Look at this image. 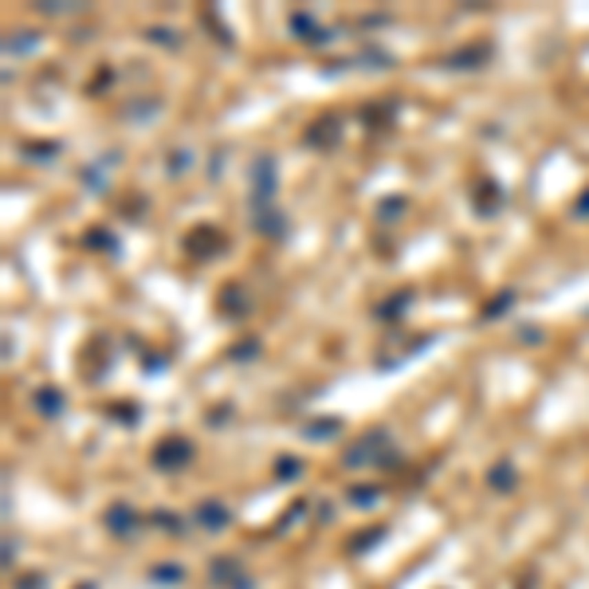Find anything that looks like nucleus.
Wrapping results in <instances>:
<instances>
[{
    "instance_id": "f257e3e1",
    "label": "nucleus",
    "mask_w": 589,
    "mask_h": 589,
    "mask_svg": "<svg viewBox=\"0 0 589 589\" xmlns=\"http://www.w3.org/2000/svg\"><path fill=\"white\" fill-rule=\"evenodd\" d=\"M346 467H370V464H389L393 460V436L385 428H370L366 436L346 448Z\"/></svg>"
},
{
    "instance_id": "f03ea898",
    "label": "nucleus",
    "mask_w": 589,
    "mask_h": 589,
    "mask_svg": "<svg viewBox=\"0 0 589 589\" xmlns=\"http://www.w3.org/2000/svg\"><path fill=\"white\" fill-rule=\"evenodd\" d=\"M275 197V157H256L252 162V208L263 212Z\"/></svg>"
},
{
    "instance_id": "7ed1b4c3",
    "label": "nucleus",
    "mask_w": 589,
    "mask_h": 589,
    "mask_svg": "<svg viewBox=\"0 0 589 589\" xmlns=\"http://www.w3.org/2000/svg\"><path fill=\"white\" fill-rule=\"evenodd\" d=\"M189 460H192V444L185 436H169L153 448V467H162V471H181Z\"/></svg>"
},
{
    "instance_id": "20e7f679",
    "label": "nucleus",
    "mask_w": 589,
    "mask_h": 589,
    "mask_svg": "<svg viewBox=\"0 0 589 589\" xmlns=\"http://www.w3.org/2000/svg\"><path fill=\"white\" fill-rule=\"evenodd\" d=\"M224 232L220 228H212V224H201L197 232H189V240H185V252L189 256H197V260H212V252H224Z\"/></svg>"
},
{
    "instance_id": "39448f33",
    "label": "nucleus",
    "mask_w": 589,
    "mask_h": 589,
    "mask_svg": "<svg viewBox=\"0 0 589 589\" xmlns=\"http://www.w3.org/2000/svg\"><path fill=\"white\" fill-rule=\"evenodd\" d=\"M491 59V43H471V47H460L456 55H448V67L452 71H480L487 67Z\"/></svg>"
},
{
    "instance_id": "423d86ee",
    "label": "nucleus",
    "mask_w": 589,
    "mask_h": 589,
    "mask_svg": "<svg viewBox=\"0 0 589 589\" xmlns=\"http://www.w3.org/2000/svg\"><path fill=\"white\" fill-rule=\"evenodd\" d=\"M291 32H295L302 43H326V40H334V32L318 27L311 12H295V16H291Z\"/></svg>"
},
{
    "instance_id": "0eeeda50",
    "label": "nucleus",
    "mask_w": 589,
    "mask_h": 589,
    "mask_svg": "<svg viewBox=\"0 0 589 589\" xmlns=\"http://www.w3.org/2000/svg\"><path fill=\"white\" fill-rule=\"evenodd\" d=\"M197 522H201L205 531H224V526L232 522V511L224 507L220 499H208V503H201V507H197Z\"/></svg>"
},
{
    "instance_id": "6e6552de",
    "label": "nucleus",
    "mask_w": 589,
    "mask_h": 589,
    "mask_svg": "<svg viewBox=\"0 0 589 589\" xmlns=\"http://www.w3.org/2000/svg\"><path fill=\"white\" fill-rule=\"evenodd\" d=\"M307 146H315V150L338 146V118H318V122L307 130Z\"/></svg>"
},
{
    "instance_id": "1a4fd4ad",
    "label": "nucleus",
    "mask_w": 589,
    "mask_h": 589,
    "mask_svg": "<svg viewBox=\"0 0 589 589\" xmlns=\"http://www.w3.org/2000/svg\"><path fill=\"white\" fill-rule=\"evenodd\" d=\"M487 487L499 491V495L515 491V487H519V471H515V464H511V460H499V464L487 471Z\"/></svg>"
},
{
    "instance_id": "9d476101",
    "label": "nucleus",
    "mask_w": 589,
    "mask_h": 589,
    "mask_svg": "<svg viewBox=\"0 0 589 589\" xmlns=\"http://www.w3.org/2000/svg\"><path fill=\"white\" fill-rule=\"evenodd\" d=\"M107 526L114 531V535L130 538V535H134V526H137V511L126 507V503H114V507L107 511Z\"/></svg>"
},
{
    "instance_id": "9b49d317",
    "label": "nucleus",
    "mask_w": 589,
    "mask_h": 589,
    "mask_svg": "<svg viewBox=\"0 0 589 589\" xmlns=\"http://www.w3.org/2000/svg\"><path fill=\"white\" fill-rule=\"evenodd\" d=\"M208 577H212V586L232 589L236 581L244 577V570H240V562H236V558H212V570H208Z\"/></svg>"
},
{
    "instance_id": "f8f14e48",
    "label": "nucleus",
    "mask_w": 589,
    "mask_h": 589,
    "mask_svg": "<svg viewBox=\"0 0 589 589\" xmlns=\"http://www.w3.org/2000/svg\"><path fill=\"white\" fill-rule=\"evenodd\" d=\"M32 405H36V412H43V416H59L67 401H63V393H59L55 385H43V389L32 393Z\"/></svg>"
},
{
    "instance_id": "ddd939ff",
    "label": "nucleus",
    "mask_w": 589,
    "mask_h": 589,
    "mask_svg": "<svg viewBox=\"0 0 589 589\" xmlns=\"http://www.w3.org/2000/svg\"><path fill=\"white\" fill-rule=\"evenodd\" d=\"M256 220H260L256 228H260V232H267V236H283V232H287V228H283L287 220L279 216V212H267V208H263V212H256Z\"/></svg>"
},
{
    "instance_id": "4468645a",
    "label": "nucleus",
    "mask_w": 589,
    "mask_h": 589,
    "mask_svg": "<svg viewBox=\"0 0 589 589\" xmlns=\"http://www.w3.org/2000/svg\"><path fill=\"white\" fill-rule=\"evenodd\" d=\"M181 577H185L181 566H153L150 570V581H157V586H177Z\"/></svg>"
},
{
    "instance_id": "2eb2a0df",
    "label": "nucleus",
    "mask_w": 589,
    "mask_h": 589,
    "mask_svg": "<svg viewBox=\"0 0 589 589\" xmlns=\"http://www.w3.org/2000/svg\"><path fill=\"white\" fill-rule=\"evenodd\" d=\"M338 428H342V421H311V425H302V432L318 440V436H334Z\"/></svg>"
},
{
    "instance_id": "dca6fc26",
    "label": "nucleus",
    "mask_w": 589,
    "mask_h": 589,
    "mask_svg": "<svg viewBox=\"0 0 589 589\" xmlns=\"http://www.w3.org/2000/svg\"><path fill=\"white\" fill-rule=\"evenodd\" d=\"M220 307H236V311H244L247 299H244V291H240V283H228V287H224V295H220Z\"/></svg>"
},
{
    "instance_id": "f3484780",
    "label": "nucleus",
    "mask_w": 589,
    "mask_h": 589,
    "mask_svg": "<svg viewBox=\"0 0 589 589\" xmlns=\"http://www.w3.org/2000/svg\"><path fill=\"white\" fill-rule=\"evenodd\" d=\"M511 302H515V291H503L499 299H491L487 307H483V318H499V315H503V311L511 307Z\"/></svg>"
},
{
    "instance_id": "a211bd4d",
    "label": "nucleus",
    "mask_w": 589,
    "mask_h": 589,
    "mask_svg": "<svg viewBox=\"0 0 589 589\" xmlns=\"http://www.w3.org/2000/svg\"><path fill=\"white\" fill-rule=\"evenodd\" d=\"M354 507H370V503H377V487H350V495H346Z\"/></svg>"
},
{
    "instance_id": "6ab92c4d",
    "label": "nucleus",
    "mask_w": 589,
    "mask_h": 589,
    "mask_svg": "<svg viewBox=\"0 0 589 589\" xmlns=\"http://www.w3.org/2000/svg\"><path fill=\"white\" fill-rule=\"evenodd\" d=\"M146 40L162 43V47H177L181 36H177V32H169V27H150V32H146Z\"/></svg>"
},
{
    "instance_id": "aec40b11",
    "label": "nucleus",
    "mask_w": 589,
    "mask_h": 589,
    "mask_svg": "<svg viewBox=\"0 0 589 589\" xmlns=\"http://www.w3.org/2000/svg\"><path fill=\"white\" fill-rule=\"evenodd\" d=\"M299 471H302V464L295 460V456H283V460L275 464V476H279V480H295Z\"/></svg>"
},
{
    "instance_id": "412c9836",
    "label": "nucleus",
    "mask_w": 589,
    "mask_h": 589,
    "mask_svg": "<svg viewBox=\"0 0 589 589\" xmlns=\"http://www.w3.org/2000/svg\"><path fill=\"white\" fill-rule=\"evenodd\" d=\"M16 36H20V40H4L8 52H32V47H36V36H32V32H16Z\"/></svg>"
},
{
    "instance_id": "4be33fe9",
    "label": "nucleus",
    "mask_w": 589,
    "mask_h": 589,
    "mask_svg": "<svg viewBox=\"0 0 589 589\" xmlns=\"http://www.w3.org/2000/svg\"><path fill=\"white\" fill-rule=\"evenodd\" d=\"M366 118H370V122L381 130L385 118H393V102H385V107H370V110H366Z\"/></svg>"
},
{
    "instance_id": "5701e85b",
    "label": "nucleus",
    "mask_w": 589,
    "mask_h": 589,
    "mask_svg": "<svg viewBox=\"0 0 589 589\" xmlns=\"http://www.w3.org/2000/svg\"><path fill=\"white\" fill-rule=\"evenodd\" d=\"M409 299H412L409 291H401V295H397V302L389 299V302H385V307H381V311H377V315H381V318H389V315L397 318V315H401V307H405V302H409Z\"/></svg>"
},
{
    "instance_id": "b1692460",
    "label": "nucleus",
    "mask_w": 589,
    "mask_h": 589,
    "mask_svg": "<svg viewBox=\"0 0 589 589\" xmlns=\"http://www.w3.org/2000/svg\"><path fill=\"white\" fill-rule=\"evenodd\" d=\"M256 354H260V342H256V338H247V342H240L232 350V357H240V362H252Z\"/></svg>"
},
{
    "instance_id": "393cba45",
    "label": "nucleus",
    "mask_w": 589,
    "mask_h": 589,
    "mask_svg": "<svg viewBox=\"0 0 589 589\" xmlns=\"http://www.w3.org/2000/svg\"><path fill=\"white\" fill-rule=\"evenodd\" d=\"M381 535H385V531H370V535H357V538H362V542H354V550H357V554H362V550L377 546V542H381Z\"/></svg>"
},
{
    "instance_id": "a878e982",
    "label": "nucleus",
    "mask_w": 589,
    "mask_h": 589,
    "mask_svg": "<svg viewBox=\"0 0 589 589\" xmlns=\"http://www.w3.org/2000/svg\"><path fill=\"white\" fill-rule=\"evenodd\" d=\"M185 169H189V153H177V157L169 153V173H185Z\"/></svg>"
},
{
    "instance_id": "bb28decb",
    "label": "nucleus",
    "mask_w": 589,
    "mask_h": 589,
    "mask_svg": "<svg viewBox=\"0 0 589 589\" xmlns=\"http://www.w3.org/2000/svg\"><path fill=\"white\" fill-rule=\"evenodd\" d=\"M24 153H32V157H55L59 146H24Z\"/></svg>"
},
{
    "instance_id": "cd10ccee",
    "label": "nucleus",
    "mask_w": 589,
    "mask_h": 589,
    "mask_svg": "<svg viewBox=\"0 0 589 589\" xmlns=\"http://www.w3.org/2000/svg\"><path fill=\"white\" fill-rule=\"evenodd\" d=\"M47 581L43 577H16V589H43Z\"/></svg>"
},
{
    "instance_id": "c85d7f7f",
    "label": "nucleus",
    "mask_w": 589,
    "mask_h": 589,
    "mask_svg": "<svg viewBox=\"0 0 589 589\" xmlns=\"http://www.w3.org/2000/svg\"><path fill=\"white\" fill-rule=\"evenodd\" d=\"M157 522H162V526H169V531H181V519H177V515H157Z\"/></svg>"
},
{
    "instance_id": "c756f323",
    "label": "nucleus",
    "mask_w": 589,
    "mask_h": 589,
    "mask_svg": "<svg viewBox=\"0 0 589 589\" xmlns=\"http://www.w3.org/2000/svg\"><path fill=\"white\" fill-rule=\"evenodd\" d=\"M574 212H577V216H589V192L581 197V201H577V205H574Z\"/></svg>"
},
{
    "instance_id": "7c9ffc66",
    "label": "nucleus",
    "mask_w": 589,
    "mask_h": 589,
    "mask_svg": "<svg viewBox=\"0 0 589 589\" xmlns=\"http://www.w3.org/2000/svg\"><path fill=\"white\" fill-rule=\"evenodd\" d=\"M82 589H91V586H82Z\"/></svg>"
}]
</instances>
